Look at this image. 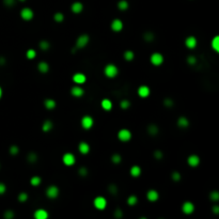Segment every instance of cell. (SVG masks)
Instances as JSON below:
<instances>
[{
    "mask_svg": "<svg viewBox=\"0 0 219 219\" xmlns=\"http://www.w3.org/2000/svg\"><path fill=\"white\" fill-rule=\"evenodd\" d=\"M118 73H119V70H118V68H116L114 64H112V63L107 64L106 66H105V68H104V74L106 75L108 78L116 77V75H118Z\"/></svg>",
    "mask_w": 219,
    "mask_h": 219,
    "instance_id": "6da1fadb",
    "label": "cell"
},
{
    "mask_svg": "<svg viewBox=\"0 0 219 219\" xmlns=\"http://www.w3.org/2000/svg\"><path fill=\"white\" fill-rule=\"evenodd\" d=\"M150 60H151L152 64L155 65V66H158V65H160L164 62V57L159 52H154V54L151 55V59Z\"/></svg>",
    "mask_w": 219,
    "mask_h": 219,
    "instance_id": "7a4b0ae2",
    "label": "cell"
},
{
    "mask_svg": "<svg viewBox=\"0 0 219 219\" xmlns=\"http://www.w3.org/2000/svg\"><path fill=\"white\" fill-rule=\"evenodd\" d=\"M94 124V120L92 116H84L82 119H81V126L84 127V129H90Z\"/></svg>",
    "mask_w": 219,
    "mask_h": 219,
    "instance_id": "3957f363",
    "label": "cell"
},
{
    "mask_svg": "<svg viewBox=\"0 0 219 219\" xmlns=\"http://www.w3.org/2000/svg\"><path fill=\"white\" fill-rule=\"evenodd\" d=\"M118 137H119V139L121 140V141L126 142V141H128L129 139L132 138V133L129 132L128 129L123 128V129H121L119 133H118Z\"/></svg>",
    "mask_w": 219,
    "mask_h": 219,
    "instance_id": "277c9868",
    "label": "cell"
},
{
    "mask_svg": "<svg viewBox=\"0 0 219 219\" xmlns=\"http://www.w3.org/2000/svg\"><path fill=\"white\" fill-rule=\"evenodd\" d=\"M46 196L50 198V199H55L59 196V188L55 185H52L49 186L47 189H46Z\"/></svg>",
    "mask_w": 219,
    "mask_h": 219,
    "instance_id": "5b68a950",
    "label": "cell"
},
{
    "mask_svg": "<svg viewBox=\"0 0 219 219\" xmlns=\"http://www.w3.org/2000/svg\"><path fill=\"white\" fill-rule=\"evenodd\" d=\"M94 206L96 207L97 209H104L107 205V201L104 197H96L94 199Z\"/></svg>",
    "mask_w": 219,
    "mask_h": 219,
    "instance_id": "8992f818",
    "label": "cell"
},
{
    "mask_svg": "<svg viewBox=\"0 0 219 219\" xmlns=\"http://www.w3.org/2000/svg\"><path fill=\"white\" fill-rule=\"evenodd\" d=\"M89 40H90L89 39V36H87V34L80 36L77 39V41H76V47L77 48H84V46L89 43Z\"/></svg>",
    "mask_w": 219,
    "mask_h": 219,
    "instance_id": "52a82bcc",
    "label": "cell"
},
{
    "mask_svg": "<svg viewBox=\"0 0 219 219\" xmlns=\"http://www.w3.org/2000/svg\"><path fill=\"white\" fill-rule=\"evenodd\" d=\"M20 16L25 20H30L33 18V11L29 8H25L20 11Z\"/></svg>",
    "mask_w": 219,
    "mask_h": 219,
    "instance_id": "ba28073f",
    "label": "cell"
},
{
    "mask_svg": "<svg viewBox=\"0 0 219 219\" xmlns=\"http://www.w3.org/2000/svg\"><path fill=\"white\" fill-rule=\"evenodd\" d=\"M182 211H183L184 214L189 215V214L193 213V211H195V205H193L191 202L187 201V202H185L183 205H182Z\"/></svg>",
    "mask_w": 219,
    "mask_h": 219,
    "instance_id": "9c48e42d",
    "label": "cell"
},
{
    "mask_svg": "<svg viewBox=\"0 0 219 219\" xmlns=\"http://www.w3.org/2000/svg\"><path fill=\"white\" fill-rule=\"evenodd\" d=\"M62 160H63L64 165H66V166H72V165L75 164V156L72 153H66V154L63 155Z\"/></svg>",
    "mask_w": 219,
    "mask_h": 219,
    "instance_id": "30bf717a",
    "label": "cell"
},
{
    "mask_svg": "<svg viewBox=\"0 0 219 219\" xmlns=\"http://www.w3.org/2000/svg\"><path fill=\"white\" fill-rule=\"evenodd\" d=\"M86 80H87V77H86V75L82 74V73H76V74L73 76V81L76 82L77 84H84Z\"/></svg>",
    "mask_w": 219,
    "mask_h": 219,
    "instance_id": "8fae6325",
    "label": "cell"
},
{
    "mask_svg": "<svg viewBox=\"0 0 219 219\" xmlns=\"http://www.w3.org/2000/svg\"><path fill=\"white\" fill-rule=\"evenodd\" d=\"M146 198H148L149 201H151V202H155V201H157V200H158L159 195H158V192L156 191V190L151 189V190H149L148 193H146Z\"/></svg>",
    "mask_w": 219,
    "mask_h": 219,
    "instance_id": "7c38bea8",
    "label": "cell"
},
{
    "mask_svg": "<svg viewBox=\"0 0 219 219\" xmlns=\"http://www.w3.org/2000/svg\"><path fill=\"white\" fill-rule=\"evenodd\" d=\"M47 217H48V213L45 209H40L34 212V218L36 219H46Z\"/></svg>",
    "mask_w": 219,
    "mask_h": 219,
    "instance_id": "4fadbf2b",
    "label": "cell"
},
{
    "mask_svg": "<svg viewBox=\"0 0 219 219\" xmlns=\"http://www.w3.org/2000/svg\"><path fill=\"white\" fill-rule=\"evenodd\" d=\"M187 163H188V165H189L190 167H197L200 163L199 156H197V155H190L189 157H188V159H187Z\"/></svg>",
    "mask_w": 219,
    "mask_h": 219,
    "instance_id": "5bb4252c",
    "label": "cell"
},
{
    "mask_svg": "<svg viewBox=\"0 0 219 219\" xmlns=\"http://www.w3.org/2000/svg\"><path fill=\"white\" fill-rule=\"evenodd\" d=\"M185 45L189 49H193L197 46V39L195 36H188V38L185 40Z\"/></svg>",
    "mask_w": 219,
    "mask_h": 219,
    "instance_id": "9a60e30c",
    "label": "cell"
},
{
    "mask_svg": "<svg viewBox=\"0 0 219 219\" xmlns=\"http://www.w3.org/2000/svg\"><path fill=\"white\" fill-rule=\"evenodd\" d=\"M111 29L113 30V31H116V32H119V31H121V30L123 29V23L122 20H114L111 23Z\"/></svg>",
    "mask_w": 219,
    "mask_h": 219,
    "instance_id": "2e32d148",
    "label": "cell"
},
{
    "mask_svg": "<svg viewBox=\"0 0 219 219\" xmlns=\"http://www.w3.org/2000/svg\"><path fill=\"white\" fill-rule=\"evenodd\" d=\"M138 94L140 97H148L150 95V89L146 86H141L138 89Z\"/></svg>",
    "mask_w": 219,
    "mask_h": 219,
    "instance_id": "e0dca14e",
    "label": "cell"
},
{
    "mask_svg": "<svg viewBox=\"0 0 219 219\" xmlns=\"http://www.w3.org/2000/svg\"><path fill=\"white\" fill-rule=\"evenodd\" d=\"M72 12H74L75 14H79L81 12V11L84 10V6H82V3L81 2H74V3L72 4Z\"/></svg>",
    "mask_w": 219,
    "mask_h": 219,
    "instance_id": "ac0fdd59",
    "label": "cell"
},
{
    "mask_svg": "<svg viewBox=\"0 0 219 219\" xmlns=\"http://www.w3.org/2000/svg\"><path fill=\"white\" fill-rule=\"evenodd\" d=\"M78 150H79L81 154H88L89 151H90V145L88 144L87 142H80L79 145H78Z\"/></svg>",
    "mask_w": 219,
    "mask_h": 219,
    "instance_id": "d6986e66",
    "label": "cell"
},
{
    "mask_svg": "<svg viewBox=\"0 0 219 219\" xmlns=\"http://www.w3.org/2000/svg\"><path fill=\"white\" fill-rule=\"evenodd\" d=\"M177 125L180 126V127H182V128L188 127V125H189V121H188V119L185 118V116H180L179 120H177Z\"/></svg>",
    "mask_w": 219,
    "mask_h": 219,
    "instance_id": "ffe728a7",
    "label": "cell"
},
{
    "mask_svg": "<svg viewBox=\"0 0 219 219\" xmlns=\"http://www.w3.org/2000/svg\"><path fill=\"white\" fill-rule=\"evenodd\" d=\"M100 105H102V107H103L104 110H107V111H109V110L112 109V103H111V100H107V98H105V100H102Z\"/></svg>",
    "mask_w": 219,
    "mask_h": 219,
    "instance_id": "44dd1931",
    "label": "cell"
},
{
    "mask_svg": "<svg viewBox=\"0 0 219 219\" xmlns=\"http://www.w3.org/2000/svg\"><path fill=\"white\" fill-rule=\"evenodd\" d=\"M38 68H39V71L41 72V73L45 74V73H47V72L49 71V65H48V63H46V62L42 61V62H40V63H39Z\"/></svg>",
    "mask_w": 219,
    "mask_h": 219,
    "instance_id": "7402d4cb",
    "label": "cell"
},
{
    "mask_svg": "<svg viewBox=\"0 0 219 219\" xmlns=\"http://www.w3.org/2000/svg\"><path fill=\"white\" fill-rule=\"evenodd\" d=\"M71 93H72V95H74V96L79 97V96H81V95H84V90H82L80 87H78L77 86V87L72 88Z\"/></svg>",
    "mask_w": 219,
    "mask_h": 219,
    "instance_id": "603a6c76",
    "label": "cell"
},
{
    "mask_svg": "<svg viewBox=\"0 0 219 219\" xmlns=\"http://www.w3.org/2000/svg\"><path fill=\"white\" fill-rule=\"evenodd\" d=\"M141 174V169L139 166H133L130 168V175L134 177H138Z\"/></svg>",
    "mask_w": 219,
    "mask_h": 219,
    "instance_id": "cb8c5ba5",
    "label": "cell"
},
{
    "mask_svg": "<svg viewBox=\"0 0 219 219\" xmlns=\"http://www.w3.org/2000/svg\"><path fill=\"white\" fill-rule=\"evenodd\" d=\"M158 130L159 129H158L157 125H155V124H151L148 126V132L151 136H156L158 134Z\"/></svg>",
    "mask_w": 219,
    "mask_h": 219,
    "instance_id": "d4e9b609",
    "label": "cell"
},
{
    "mask_svg": "<svg viewBox=\"0 0 219 219\" xmlns=\"http://www.w3.org/2000/svg\"><path fill=\"white\" fill-rule=\"evenodd\" d=\"M44 105H45V107L47 109L52 110L56 107V102L54 100H52V98H47V100H45V102H44Z\"/></svg>",
    "mask_w": 219,
    "mask_h": 219,
    "instance_id": "484cf974",
    "label": "cell"
},
{
    "mask_svg": "<svg viewBox=\"0 0 219 219\" xmlns=\"http://www.w3.org/2000/svg\"><path fill=\"white\" fill-rule=\"evenodd\" d=\"M52 128V121H49V120H46L45 122L43 123L42 129L44 130V132H49Z\"/></svg>",
    "mask_w": 219,
    "mask_h": 219,
    "instance_id": "4316f807",
    "label": "cell"
},
{
    "mask_svg": "<svg viewBox=\"0 0 219 219\" xmlns=\"http://www.w3.org/2000/svg\"><path fill=\"white\" fill-rule=\"evenodd\" d=\"M212 47L214 48L215 52H219V36H216L212 41Z\"/></svg>",
    "mask_w": 219,
    "mask_h": 219,
    "instance_id": "83f0119b",
    "label": "cell"
},
{
    "mask_svg": "<svg viewBox=\"0 0 219 219\" xmlns=\"http://www.w3.org/2000/svg\"><path fill=\"white\" fill-rule=\"evenodd\" d=\"M118 8L121 11L127 10L128 9V2L126 0H121V1H119V3H118Z\"/></svg>",
    "mask_w": 219,
    "mask_h": 219,
    "instance_id": "f1b7e54d",
    "label": "cell"
},
{
    "mask_svg": "<svg viewBox=\"0 0 219 219\" xmlns=\"http://www.w3.org/2000/svg\"><path fill=\"white\" fill-rule=\"evenodd\" d=\"M41 182H42V180H41V177L40 176H33V177H31V180H30L31 185L34 187L39 186L40 184H41Z\"/></svg>",
    "mask_w": 219,
    "mask_h": 219,
    "instance_id": "f546056e",
    "label": "cell"
},
{
    "mask_svg": "<svg viewBox=\"0 0 219 219\" xmlns=\"http://www.w3.org/2000/svg\"><path fill=\"white\" fill-rule=\"evenodd\" d=\"M40 48L42 49V50H48L49 47H50V44H49L47 41H45V40H43V41H41L39 44Z\"/></svg>",
    "mask_w": 219,
    "mask_h": 219,
    "instance_id": "4dcf8cb0",
    "label": "cell"
},
{
    "mask_svg": "<svg viewBox=\"0 0 219 219\" xmlns=\"http://www.w3.org/2000/svg\"><path fill=\"white\" fill-rule=\"evenodd\" d=\"M134 57H135V55H134V52H133L132 50H126V52H124V58H125V60H127V61H132L133 59H134Z\"/></svg>",
    "mask_w": 219,
    "mask_h": 219,
    "instance_id": "1f68e13d",
    "label": "cell"
},
{
    "mask_svg": "<svg viewBox=\"0 0 219 219\" xmlns=\"http://www.w3.org/2000/svg\"><path fill=\"white\" fill-rule=\"evenodd\" d=\"M137 202H138V198H137L136 196H134V195L129 196L128 199H127L128 205H135V204H137Z\"/></svg>",
    "mask_w": 219,
    "mask_h": 219,
    "instance_id": "d6a6232c",
    "label": "cell"
},
{
    "mask_svg": "<svg viewBox=\"0 0 219 219\" xmlns=\"http://www.w3.org/2000/svg\"><path fill=\"white\" fill-rule=\"evenodd\" d=\"M27 159H28V161H29V163H36V161L38 160V156H36V153L31 152V153H29V154H28Z\"/></svg>",
    "mask_w": 219,
    "mask_h": 219,
    "instance_id": "836d02e7",
    "label": "cell"
},
{
    "mask_svg": "<svg viewBox=\"0 0 219 219\" xmlns=\"http://www.w3.org/2000/svg\"><path fill=\"white\" fill-rule=\"evenodd\" d=\"M54 20H55L57 23H62L63 20H64V16H63V14L62 13L58 12V13H56L55 15H54Z\"/></svg>",
    "mask_w": 219,
    "mask_h": 219,
    "instance_id": "e575fe53",
    "label": "cell"
},
{
    "mask_svg": "<svg viewBox=\"0 0 219 219\" xmlns=\"http://www.w3.org/2000/svg\"><path fill=\"white\" fill-rule=\"evenodd\" d=\"M143 38H144V40L146 41V42H152V41L154 40V34H153L152 32H150V31H148V32L144 33Z\"/></svg>",
    "mask_w": 219,
    "mask_h": 219,
    "instance_id": "d590c367",
    "label": "cell"
},
{
    "mask_svg": "<svg viewBox=\"0 0 219 219\" xmlns=\"http://www.w3.org/2000/svg\"><path fill=\"white\" fill-rule=\"evenodd\" d=\"M111 160H112L113 164H120L122 160V157L120 154H113L112 157H111Z\"/></svg>",
    "mask_w": 219,
    "mask_h": 219,
    "instance_id": "8d00e7d4",
    "label": "cell"
},
{
    "mask_svg": "<svg viewBox=\"0 0 219 219\" xmlns=\"http://www.w3.org/2000/svg\"><path fill=\"white\" fill-rule=\"evenodd\" d=\"M108 191H109L111 195H116V192H118V187H116V185H113V184L109 185V187H108Z\"/></svg>",
    "mask_w": 219,
    "mask_h": 219,
    "instance_id": "74e56055",
    "label": "cell"
},
{
    "mask_svg": "<svg viewBox=\"0 0 219 219\" xmlns=\"http://www.w3.org/2000/svg\"><path fill=\"white\" fill-rule=\"evenodd\" d=\"M120 105H121V108H122V109H128L129 107H130V103H129V100H123Z\"/></svg>",
    "mask_w": 219,
    "mask_h": 219,
    "instance_id": "f35d334b",
    "label": "cell"
},
{
    "mask_svg": "<svg viewBox=\"0 0 219 219\" xmlns=\"http://www.w3.org/2000/svg\"><path fill=\"white\" fill-rule=\"evenodd\" d=\"M26 55L28 59H34L36 56V50H33V49H29V50L27 52Z\"/></svg>",
    "mask_w": 219,
    "mask_h": 219,
    "instance_id": "ab89813d",
    "label": "cell"
},
{
    "mask_svg": "<svg viewBox=\"0 0 219 219\" xmlns=\"http://www.w3.org/2000/svg\"><path fill=\"white\" fill-rule=\"evenodd\" d=\"M27 199H28V195L26 192H20V196H18V201L20 202H26Z\"/></svg>",
    "mask_w": 219,
    "mask_h": 219,
    "instance_id": "60d3db41",
    "label": "cell"
},
{
    "mask_svg": "<svg viewBox=\"0 0 219 219\" xmlns=\"http://www.w3.org/2000/svg\"><path fill=\"white\" fill-rule=\"evenodd\" d=\"M78 173H79V175H80V176H87V175H88V169L86 167L79 168Z\"/></svg>",
    "mask_w": 219,
    "mask_h": 219,
    "instance_id": "b9f144b4",
    "label": "cell"
},
{
    "mask_svg": "<svg viewBox=\"0 0 219 219\" xmlns=\"http://www.w3.org/2000/svg\"><path fill=\"white\" fill-rule=\"evenodd\" d=\"M209 198H211L213 201H218V199H219L218 191H213V192H211V195H209Z\"/></svg>",
    "mask_w": 219,
    "mask_h": 219,
    "instance_id": "7bdbcfd3",
    "label": "cell"
},
{
    "mask_svg": "<svg viewBox=\"0 0 219 219\" xmlns=\"http://www.w3.org/2000/svg\"><path fill=\"white\" fill-rule=\"evenodd\" d=\"M18 151H20V149H18V146H16V145H12L10 148V153L12 155H16L17 153H18Z\"/></svg>",
    "mask_w": 219,
    "mask_h": 219,
    "instance_id": "ee69618b",
    "label": "cell"
},
{
    "mask_svg": "<svg viewBox=\"0 0 219 219\" xmlns=\"http://www.w3.org/2000/svg\"><path fill=\"white\" fill-rule=\"evenodd\" d=\"M164 104H165V106L166 107H172L173 106V100H171V98H166V100H164Z\"/></svg>",
    "mask_w": 219,
    "mask_h": 219,
    "instance_id": "f6af8a7d",
    "label": "cell"
},
{
    "mask_svg": "<svg viewBox=\"0 0 219 219\" xmlns=\"http://www.w3.org/2000/svg\"><path fill=\"white\" fill-rule=\"evenodd\" d=\"M163 152L159 151V150H156V151L154 152V157L156 158V159H161L163 158Z\"/></svg>",
    "mask_w": 219,
    "mask_h": 219,
    "instance_id": "bcb514c9",
    "label": "cell"
},
{
    "mask_svg": "<svg viewBox=\"0 0 219 219\" xmlns=\"http://www.w3.org/2000/svg\"><path fill=\"white\" fill-rule=\"evenodd\" d=\"M187 62H188V64L193 65V64H196L197 60H196V58H195L193 56H189V57L187 58Z\"/></svg>",
    "mask_w": 219,
    "mask_h": 219,
    "instance_id": "7dc6e473",
    "label": "cell"
},
{
    "mask_svg": "<svg viewBox=\"0 0 219 219\" xmlns=\"http://www.w3.org/2000/svg\"><path fill=\"white\" fill-rule=\"evenodd\" d=\"M172 180H173V181H180L181 180L180 172H176V171H174L173 173H172Z\"/></svg>",
    "mask_w": 219,
    "mask_h": 219,
    "instance_id": "c3c4849f",
    "label": "cell"
},
{
    "mask_svg": "<svg viewBox=\"0 0 219 219\" xmlns=\"http://www.w3.org/2000/svg\"><path fill=\"white\" fill-rule=\"evenodd\" d=\"M4 217L7 219H12L14 217V213L12 211H7V212L4 213Z\"/></svg>",
    "mask_w": 219,
    "mask_h": 219,
    "instance_id": "681fc988",
    "label": "cell"
},
{
    "mask_svg": "<svg viewBox=\"0 0 219 219\" xmlns=\"http://www.w3.org/2000/svg\"><path fill=\"white\" fill-rule=\"evenodd\" d=\"M3 2L7 7H13L15 4V0H3Z\"/></svg>",
    "mask_w": 219,
    "mask_h": 219,
    "instance_id": "f907efd6",
    "label": "cell"
},
{
    "mask_svg": "<svg viewBox=\"0 0 219 219\" xmlns=\"http://www.w3.org/2000/svg\"><path fill=\"white\" fill-rule=\"evenodd\" d=\"M122 211L120 209H116V212H114V217H116V218H121L122 217Z\"/></svg>",
    "mask_w": 219,
    "mask_h": 219,
    "instance_id": "816d5d0a",
    "label": "cell"
},
{
    "mask_svg": "<svg viewBox=\"0 0 219 219\" xmlns=\"http://www.w3.org/2000/svg\"><path fill=\"white\" fill-rule=\"evenodd\" d=\"M6 190H7L6 185H4L3 183H0V195H2V193L6 192Z\"/></svg>",
    "mask_w": 219,
    "mask_h": 219,
    "instance_id": "f5cc1de1",
    "label": "cell"
},
{
    "mask_svg": "<svg viewBox=\"0 0 219 219\" xmlns=\"http://www.w3.org/2000/svg\"><path fill=\"white\" fill-rule=\"evenodd\" d=\"M213 211H214V213H215V214H218V213H219V207L217 205L214 206V207H213Z\"/></svg>",
    "mask_w": 219,
    "mask_h": 219,
    "instance_id": "db71d44e",
    "label": "cell"
},
{
    "mask_svg": "<svg viewBox=\"0 0 219 219\" xmlns=\"http://www.w3.org/2000/svg\"><path fill=\"white\" fill-rule=\"evenodd\" d=\"M1 96H2V90H1V88H0V98H1Z\"/></svg>",
    "mask_w": 219,
    "mask_h": 219,
    "instance_id": "11a10c76",
    "label": "cell"
},
{
    "mask_svg": "<svg viewBox=\"0 0 219 219\" xmlns=\"http://www.w3.org/2000/svg\"><path fill=\"white\" fill-rule=\"evenodd\" d=\"M20 1H25V0H20Z\"/></svg>",
    "mask_w": 219,
    "mask_h": 219,
    "instance_id": "9f6ffc18",
    "label": "cell"
}]
</instances>
